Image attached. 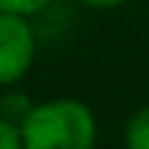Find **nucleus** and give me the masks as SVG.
<instances>
[{
  "instance_id": "nucleus-1",
  "label": "nucleus",
  "mask_w": 149,
  "mask_h": 149,
  "mask_svg": "<svg viewBox=\"0 0 149 149\" xmlns=\"http://www.w3.org/2000/svg\"><path fill=\"white\" fill-rule=\"evenodd\" d=\"M25 149H94L97 119L77 100L33 105L19 124Z\"/></svg>"
},
{
  "instance_id": "nucleus-5",
  "label": "nucleus",
  "mask_w": 149,
  "mask_h": 149,
  "mask_svg": "<svg viewBox=\"0 0 149 149\" xmlns=\"http://www.w3.org/2000/svg\"><path fill=\"white\" fill-rule=\"evenodd\" d=\"M53 6V0H0V11L6 14H19V17H33Z\"/></svg>"
},
{
  "instance_id": "nucleus-4",
  "label": "nucleus",
  "mask_w": 149,
  "mask_h": 149,
  "mask_svg": "<svg viewBox=\"0 0 149 149\" xmlns=\"http://www.w3.org/2000/svg\"><path fill=\"white\" fill-rule=\"evenodd\" d=\"M31 108L33 105L22 94H8V97L0 100V116L8 119V122H14V124H22V119L31 113Z\"/></svg>"
},
{
  "instance_id": "nucleus-6",
  "label": "nucleus",
  "mask_w": 149,
  "mask_h": 149,
  "mask_svg": "<svg viewBox=\"0 0 149 149\" xmlns=\"http://www.w3.org/2000/svg\"><path fill=\"white\" fill-rule=\"evenodd\" d=\"M0 149H25L22 146L19 124L8 122V119H3V116H0Z\"/></svg>"
},
{
  "instance_id": "nucleus-3",
  "label": "nucleus",
  "mask_w": 149,
  "mask_h": 149,
  "mask_svg": "<svg viewBox=\"0 0 149 149\" xmlns=\"http://www.w3.org/2000/svg\"><path fill=\"white\" fill-rule=\"evenodd\" d=\"M124 144L127 149H149V108H141L133 113L124 130Z\"/></svg>"
},
{
  "instance_id": "nucleus-2",
  "label": "nucleus",
  "mask_w": 149,
  "mask_h": 149,
  "mask_svg": "<svg viewBox=\"0 0 149 149\" xmlns=\"http://www.w3.org/2000/svg\"><path fill=\"white\" fill-rule=\"evenodd\" d=\"M36 55V36L28 17L0 11V86L25 77Z\"/></svg>"
},
{
  "instance_id": "nucleus-7",
  "label": "nucleus",
  "mask_w": 149,
  "mask_h": 149,
  "mask_svg": "<svg viewBox=\"0 0 149 149\" xmlns=\"http://www.w3.org/2000/svg\"><path fill=\"white\" fill-rule=\"evenodd\" d=\"M80 3L91 6V8H113V6H122L124 0H80Z\"/></svg>"
}]
</instances>
